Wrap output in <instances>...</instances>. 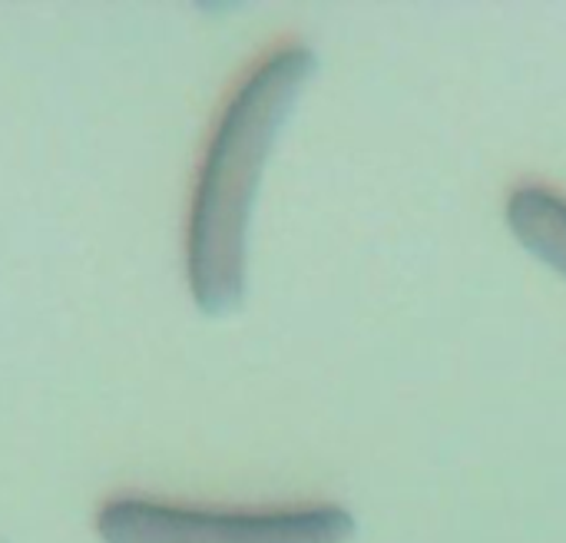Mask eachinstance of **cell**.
Returning <instances> with one entry per match:
<instances>
[{
    "label": "cell",
    "instance_id": "6da1fadb",
    "mask_svg": "<svg viewBox=\"0 0 566 543\" xmlns=\"http://www.w3.org/2000/svg\"><path fill=\"white\" fill-rule=\"evenodd\" d=\"M315 70L318 56L305 43L265 53L229 93L212 126L186 226V279L192 302L206 315H226L245 295L259 182Z\"/></svg>",
    "mask_w": 566,
    "mask_h": 543
},
{
    "label": "cell",
    "instance_id": "7a4b0ae2",
    "mask_svg": "<svg viewBox=\"0 0 566 543\" xmlns=\"http://www.w3.org/2000/svg\"><path fill=\"white\" fill-rule=\"evenodd\" d=\"M96 531L103 543H352L358 524L335 504L222 511L126 494L99 508Z\"/></svg>",
    "mask_w": 566,
    "mask_h": 543
},
{
    "label": "cell",
    "instance_id": "3957f363",
    "mask_svg": "<svg viewBox=\"0 0 566 543\" xmlns=\"http://www.w3.org/2000/svg\"><path fill=\"white\" fill-rule=\"evenodd\" d=\"M514 239L566 279V196L547 186H517L507 199Z\"/></svg>",
    "mask_w": 566,
    "mask_h": 543
}]
</instances>
